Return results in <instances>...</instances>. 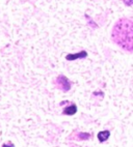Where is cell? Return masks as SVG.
<instances>
[{
    "label": "cell",
    "instance_id": "7a4b0ae2",
    "mask_svg": "<svg viewBox=\"0 0 133 147\" xmlns=\"http://www.w3.org/2000/svg\"><path fill=\"white\" fill-rule=\"evenodd\" d=\"M54 84H55V86L57 87L58 89L62 90L64 92L69 91V90L71 89V87H72V84H71L70 80L68 79L66 77H64V75H59L55 79Z\"/></svg>",
    "mask_w": 133,
    "mask_h": 147
},
{
    "label": "cell",
    "instance_id": "ba28073f",
    "mask_svg": "<svg viewBox=\"0 0 133 147\" xmlns=\"http://www.w3.org/2000/svg\"><path fill=\"white\" fill-rule=\"evenodd\" d=\"M1 147H15V145L12 143V142H6V143H3L1 145Z\"/></svg>",
    "mask_w": 133,
    "mask_h": 147
},
{
    "label": "cell",
    "instance_id": "5b68a950",
    "mask_svg": "<svg viewBox=\"0 0 133 147\" xmlns=\"http://www.w3.org/2000/svg\"><path fill=\"white\" fill-rule=\"evenodd\" d=\"M110 136V131H102L98 134L99 142H105Z\"/></svg>",
    "mask_w": 133,
    "mask_h": 147
},
{
    "label": "cell",
    "instance_id": "6da1fadb",
    "mask_svg": "<svg viewBox=\"0 0 133 147\" xmlns=\"http://www.w3.org/2000/svg\"><path fill=\"white\" fill-rule=\"evenodd\" d=\"M111 40L115 45L128 53H133V18L119 19L111 30Z\"/></svg>",
    "mask_w": 133,
    "mask_h": 147
},
{
    "label": "cell",
    "instance_id": "52a82bcc",
    "mask_svg": "<svg viewBox=\"0 0 133 147\" xmlns=\"http://www.w3.org/2000/svg\"><path fill=\"white\" fill-rule=\"evenodd\" d=\"M123 2H124V4L127 6L133 5V0H123Z\"/></svg>",
    "mask_w": 133,
    "mask_h": 147
},
{
    "label": "cell",
    "instance_id": "3957f363",
    "mask_svg": "<svg viewBox=\"0 0 133 147\" xmlns=\"http://www.w3.org/2000/svg\"><path fill=\"white\" fill-rule=\"evenodd\" d=\"M77 112V106L75 104H71L68 107H64V110H62V114L64 115H68V116H72Z\"/></svg>",
    "mask_w": 133,
    "mask_h": 147
},
{
    "label": "cell",
    "instance_id": "8992f818",
    "mask_svg": "<svg viewBox=\"0 0 133 147\" xmlns=\"http://www.w3.org/2000/svg\"><path fill=\"white\" fill-rule=\"evenodd\" d=\"M90 138H91V134H88V133H80L77 136L78 140H88Z\"/></svg>",
    "mask_w": 133,
    "mask_h": 147
},
{
    "label": "cell",
    "instance_id": "277c9868",
    "mask_svg": "<svg viewBox=\"0 0 133 147\" xmlns=\"http://www.w3.org/2000/svg\"><path fill=\"white\" fill-rule=\"evenodd\" d=\"M88 56V53L85 51H81V52L77 53V54H69L66 55V60H76V59H82Z\"/></svg>",
    "mask_w": 133,
    "mask_h": 147
}]
</instances>
